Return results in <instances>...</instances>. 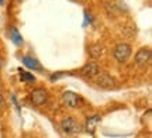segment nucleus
<instances>
[{"label":"nucleus","instance_id":"13","mask_svg":"<svg viewBox=\"0 0 152 138\" xmlns=\"http://www.w3.org/2000/svg\"><path fill=\"white\" fill-rule=\"evenodd\" d=\"M3 104H4V97L0 94V106H3Z\"/></svg>","mask_w":152,"mask_h":138},{"label":"nucleus","instance_id":"8","mask_svg":"<svg viewBox=\"0 0 152 138\" xmlns=\"http://www.w3.org/2000/svg\"><path fill=\"white\" fill-rule=\"evenodd\" d=\"M23 64L28 68V69H34V71H41V65L39 62L33 58V56H23Z\"/></svg>","mask_w":152,"mask_h":138},{"label":"nucleus","instance_id":"7","mask_svg":"<svg viewBox=\"0 0 152 138\" xmlns=\"http://www.w3.org/2000/svg\"><path fill=\"white\" fill-rule=\"evenodd\" d=\"M100 72V65L97 62H87L80 69V75L85 77H94Z\"/></svg>","mask_w":152,"mask_h":138},{"label":"nucleus","instance_id":"9","mask_svg":"<svg viewBox=\"0 0 152 138\" xmlns=\"http://www.w3.org/2000/svg\"><path fill=\"white\" fill-rule=\"evenodd\" d=\"M10 38L16 45H23V37L20 35L17 28H14V27L10 28Z\"/></svg>","mask_w":152,"mask_h":138},{"label":"nucleus","instance_id":"3","mask_svg":"<svg viewBox=\"0 0 152 138\" xmlns=\"http://www.w3.org/2000/svg\"><path fill=\"white\" fill-rule=\"evenodd\" d=\"M61 127H62V130H64L66 134H79L82 131L80 124L76 121L73 117H66V118H64L62 123H61Z\"/></svg>","mask_w":152,"mask_h":138},{"label":"nucleus","instance_id":"6","mask_svg":"<svg viewBox=\"0 0 152 138\" xmlns=\"http://www.w3.org/2000/svg\"><path fill=\"white\" fill-rule=\"evenodd\" d=\"M151 50L149 48H140V50L137 51L135 54V64L138 65V66H147L148 64H149V61H151Z\"/></svg>","mask_w":152,"mask_h":138},{"label":"nucleus","instance_id":"2","mask_svg":"<svg viewBox=\"0 0 152 138\" xmlns=\"http://www.w3.org/2000/svg\"><path fill=\"white\" fill-rule=\"evenodd\" d=\"M94 77H96V83H97L102 89H107V90H110V89L117 88L115 79H114L111 75H109L107 72H99Z\"/></svg>","mask_w":152,"mask_h":138},{"label":"nucleus","instance_id":"4","mask_svg":"<svg viewBox=\"0 0 152 138\" xmlns=\"http://www.w3.org/2000/svg\"><path fill=\"white\" fill-rule=\"evenodd\" d=\"M62 103L66 106V107H71V109H75V107H79L82 103V97L79 94H76L75 92H64L62 93Z\"/></svg>","mask_w":152,"mask_h":138},{"label":"nucleus","instance_id":"5","mask_svg":"<svg viewBox=\"0 0 152 138\" xmlns=\"http://www.w3.org/2000/svg\"><path fill=\"white\" fill-rule=\"evenodd\" d=\"M48 100V92L44 88H37L31 92V101L35 106H42Z\"/></svg>","mask_w":152,"mask_h":138},{"label":"nucleus","instance_id":"14","mask_svg":"<svg viewBox=\"0 0 152 138\" xmlns=\"http://www.w3.org/2000/svg\"><path fill=\"white\" fill-rule=\"evenodd\" d=\"M14 1H17V3H20V1H23V0H14Z\"/></svg>","mask_w":152,"mask_h":138},{"label":"nucleus","instance_id":"10","mask_svg":"<svg viewBox=\"0 0 152 138\" xmlns=\"http://www.w3.org/2000/svg\"><path fill=\"white\" fill-rule=\"evenodd\" d=\"M102 52H103V48H102V45H92L90 47V51H89V54H90V56L92 58H99V56L102 55Z\"/></svg>","mask_w":152,"mask_h":138},{"label":"nucleus","instance_id":"11","mask_svg":"<svg viewBox=\"0 0 152 138\" xmlns=\"http://www.w3.org/2000/svg\"><path fill=\"white\" fill-rule=\"evenodd\" d=\"M20 76H21L23 80H26L28 83H34L35 82V76L33 73H28V72H24V71H20Z\"/></svg>","mask_w":152,"mask_h":138},{"label":"nucleus","instance_id":"12","mask_svg":"<svg viewBox=\"0 0 152 138\" xmlns=\"http://www.w3.org/2000/svg\"><path fill=\"white\" fill-rule=\"evenodd\" d=\"M100 121V117H92V118H89L87 120V130H90V131H94V128H96V124Z\"/></svg>","mask_w":152,"mask_h":138},{"label":"nucleus","instance_id":"1","mask_svg":"<svg viewBox=\"0 0 152 138\" xmlns=\"http://www.w3.org/2000/svg\"><path fill=\"white\" fill-rule=\"evenodd\" d=\"M131 52H132L131 45L127 44V42H121V44H117L115 48H114V58L120 64H125V62L130 59Z\"/></svg>","mask_w":152,"mask_h":138},{"label":"nucleus","instance_id":"15","mask_svg":"<svg viewBox=\"0 0 152 138\" xmlns=\"http://www.w3.org/2000/svg\"><path fill=\"white\" fill-rule=\"evenodd\" d=\"M0 68H1V61H0Z\"/></svg>","mask_w":152,"mask_h":138}]
</instances>
